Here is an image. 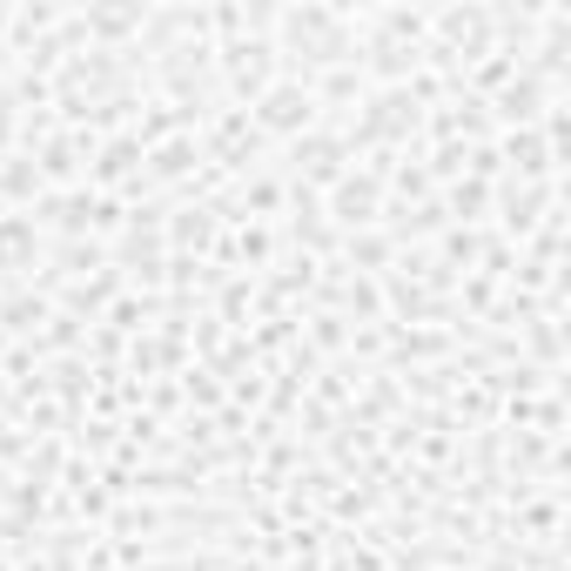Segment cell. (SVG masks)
<instances>
[{
  "label": "cell",
  "instance_id": "cell-2",
  "mask_svg": "<svg viewBox=\"0 0 571 571\" xmlns=\"http://www.w3.org/2000/svg\"><path fill=\"white\" fill-rule=\"evenodd\" d=\"M0 141H8V114H0Z\"/></svg>",
  "mask_w": 571,
  "mask_h": 571
},
{
  "label": "cell",
  "instance_id": "cell-1",
  "mask_svg": "<svg viewBox=\"0 0 571 571\" xmlns=\"http://www.w3.org/2000/svg\"><path fill=\"white\" fill-rule=\"evenodd\" d=\"M262 122H270V128H296V122H310V95L276 88L270 101H262Z\"/></svg>",
  "mask_w": 571,
  "mask_h": 571
}]
</instances>
